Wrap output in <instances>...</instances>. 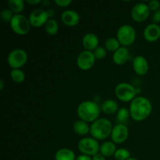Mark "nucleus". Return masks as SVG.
<instances>
[{
  "instance_id": "obj_1",
  "label": "nucleus",
  "mask_w": 160,
  "mask_h": 160,
  "mask_svg": "<svg viewBox=\"0 0 160 160\" xmlns=\"http://www.w3.org/2000/svg\"><path fill=\"white\" fill-rule=\"evenodd\" d=\"M130 113L134 121L141 122L148 118L152 110V106L149 100L144 96H138L130 105Z\"/></svg>"
},
{
  "instance_id": "obj_2",
  "label": "nucleus",
  "mask_w": 160,
  "mask_h": 160,
  "mask_svg": "<svg viewBox=\"0 0 160 160\" xmlns=\"http://www.w3.org/2000/svg\"><path fill=\"white\" fill-rule=\"evenodd\" d=\"M101 112V106L93 101L82 102L77 109V113L80 120L87 123H93L98 120Z\"/></svg>"
},
{
  "instance_id": "obj_3",
  "label": "nucleus",
  "mask_w": 160,
  "mask_h": 160,
  "mask_svg": "<svg viewBox=\"0 0 160 160\" xmlns=\"http://www.w3.org/2000/svg\"><path fill=\"white\" fill-rule=\"evenodd\" d=\"M113 128L110 120L106 118H98L90 126V134L97 141L105 140L111 135Z\"/></svg>"
},
{
  "instance_id": "obj_4",
  "label": "nucleus",
  "mask_w": 160,
  "mask_h": 160,
  "mask_svg": "<svg viewBox=\"0 0 160 160\" xmlns=\"http://www.w3.org/2000/svg\"><path fill=\"white\" fill-rule=\"evenodd\" d=\"M11 30L18 35H25L30 31L31 25L29 19L23 14H14L9 23Z\"/></svg>"
},
{
  "instance_id": "obj_5",
  "label": "nucleus",
  "mask_w": 160,
  "mask_h": 160,
  "mask_svg": "<svg viewBox=\"0 0 160 160\" xmlns=\"http://www.w3.org/2000/svg\"><path fill=\"white\" fill-rule=\"evenodd\" d=\"M115 95L121 102H131L136 98L137 89L132 84L128 83H120L115 88Z\"/></svg>"
},
{
  "instance_id": "obj_6",
  "label": "nucleus",
  "mask_w": 160,
  "mask_h": 160,
  "mask_svg": "<svg viewBox=\"0 0 160 160\" xmlns=\"http://www.w3.org/2000/svg\"><path fill=\"white\" fill-rule=\"evenodd\" d=\"M117 38L122 46H129L134 43L136 39L135 29L130 24L122 25L117 30Z\"/></svg>"
},
{
  "instance_id": "obj_7",
  "label": "nucleus",
  "mask_w": 160,
  "mask_h": 160,
  "mask_svg": "<svg viewBox=\"0 0 160 160\" xmlns=\"http://www.w3.org/2000/svg\"><path fill=\"white\" fill-rule=\"evenodd\" d=\"M78 150L82 154L89 156H94L99 153L100 145L98 141L94 138H83L78 144Z\"/></svg>"
},
{
  "instance_id": "obj_8",
  "label": "nucleus",
  "mask_w": 160,
  "mask_h": 160,
  "mask_svg": "<svg viewBox=\"0 0 160 160\" xmlns=\"http://www.w3.org/2000/svg\"><path fill=\"white\" fill-rule=\"evenodd\" d=\"M28 58V53L25 50L16 48L8 55L7 62L12 69H20L26 64Z\"/></svg>"
},
{
  "instance_id": "obj_9",
  "label": "nucleus",
  "mask_w": 160,
  "mask_h": 160,
  "mask_svg": "<svg viewBox=\"0 0 160 160\" xmlns=\"http://www.w3.org/2000/svg\"><path fill=\"white\" fill-rule=\"evenodd\" d=\"M148 6L144 2H139L134 5L131 11V16L133 20L138 23L145 21L150 15Z\"/></svg>"
},
{
  "instance_id": "obj_10",
  "label": "nucleus",
  "mask_w": 160,
  "mask_h": 160,
  "mask_svg": "<svg viewBox=\"0 0 160 160\" xmlns=\"http://www.w3.org/2000/svg\"><path fill=\"white\" fill-rule=\"evenodd\" d=\"M95 60L96 59H95L93 52L84 50L78 55V59H77V64L81 70H89L94 67Z\"/></svg>"
},
{
  "instance_id": "obj_11",
  "label": "nucleus",
  "mask_w": 160,
  "mask_h": 160,
  "mask_svg": "<svg viewBox=\"0 0 160 160\" xmlns=\"http://www.w3.org/2000/svg\"><path fill=\"white\" fill-rule=\"evenodd\" d=\"M49 17L48 11L42 9H37L30 13L28 19L31 26L34 28H41L43 25H45L47 21L50 19Z\"/></svg>"
},
{
  "instance_id": "obj_12",
  "label": "nucleus",
  "mask_w": 160,
  "mask_h": 160,
  "mask_svg": "<svg viewBox=\"0 0 160 160\" xmlns=\"http://www.w3.org/2000/svg\"><path fill=\"white\" fill-rule=\"evenodd\" d=\"M129 136V130L125 124L117 123L113 127L110 138L115 144H122L126 142Z\"/></svg>"
},
{
  "instance_id": "obj_13",
  "label": "nucleus",
  "mask_w": 160,
  "mask_h": 160,
  "mask_svg": "<svg viewBox=\"0 0 160 160\" xmlns=\"http://www.w3.org/2000/svg\"><path fill=\"white\" fill-rule=\"evenodd\" d=\"M132 66L134 72L139 76H144L146 74L149 69L148 61L142 56H135L132 61Z\"/></svg>"
},
{
  "instance_id": "obj_14",
  "label": "nucleus",
  "mask_w": 160,
  "mask_h": 160,
  "mask_svg": "<svg viewBox=\"0 0 160 160\" xmlns=\"http://www.w3.org/2000/svg\"><path fill=\"white\" fill-rule=\"evenodd\" d=\"M80 15L77 11L67 9L61 14V20L67 27H75L79 23Z\"/></svg>"
},
{
  "instance_id": "obj_15",
  "label": "nucleus",
  "mask_w": 160,
  "mask_h": 160,
  "mask_svg": "<svg viewBox=\"0 0 160 160\" xmlns=\"http://www.w3.org/2000/svg\"><path fill=\"white\" fill-rule=\"evenodd\" d=\"M143 36L147 42H156L160 38V27L156 23H150L144 30Z\"/></svg>"
},
{
  "instance_id": "obj_16",
  "label": "nucleus",
  "mask_w": 160,
  "mask_h": 160,
  "mask_svg": "<svg viewBox=\"0 0 160 160\" xmlns=\"http://www.w3.org/2000/svg\"><path fill=\"white\" fill-rule=\"evenodd\" d=\"M99 40L96 34L93 33H88L84 34L82 38V45L85 50L88 51H95L98 47Z\"/></svg>"
},
{
  "instance_id": "obj_17",
  "label": "nucleus",
  "mask_w": 160,
  "mask_h": 160,
  "mask_svg": "<svg viewBox=\"0 0 160 160\" xmlns=\"http://www.w3.org/2000/svg\"><path fill=\"white\" fill-rule=\"evenodd\" d=\"M129 59V51L127 47L121 46L113 53L112 60L117 65L122 66L126 63Z\"/></svg>"
},
{
  "instance_id": "obj_18",
  "label": "nucleus",
  "mask_w": 160,
  "mask_h": 160,
  "mask_svg": "<svg viewBox=\"0 0 160 160\" xmlns=\"http://www.w3.org/2000/svg\"><path fill=\"white\" fill-rule=\"evenodd\" d=\"M117 149V148L114 142H111V141H106L100 145L99 153L106 158L111 157V156H114Z\"/></svg>"
},
{
  "instance_id": "obj_19",
  "label": "nucleus",
  "mask_w": 160,
  "mask_h": 160,
  "mask_svg": "<svg viewBox=\"0 0 160 160\" xmlns=\"http://www.w3.org/2000/svg\"><path fill=\"white\" fill-rule=\"evenodd\" d=\"M101 110L108 115L116 113L119 110L118 103L112 99L105 100L101 105Z\"/></svg>"
},
{
  "instance_id": "obj_20",
  "label": "nucleus",
  "mask_w": 160,
  "mask_h": 160,
  "mask_svg": "<svg viewBox=\"0 0 160 160\" xmlns=\"http://www.w3.org/2000/svg\"><path fill=\"white\" fill-rule=\"evenodd\" d=\"M73 131L80 136L87 135L88 133H90V127H89L88 123L81 120L74 122L73 125Z\"/></svg>"
},
{
  "instance_id": "obj_21",
  "label": "nucleus",
  "mask_w": 160,
  "mask_h": 160,
  "mask_svg": "<svg viewBox=\"0 0 160 160\" xmlns=\"http://www.w3.org/2000/svg\"><path fill=\"white\" fill-rule=\"evenodd\" d=\"M76 158L74 152L67 148H60L55 154V160H76Z\"/></svg>"
},
{
  "instance_id": "obj_22",
  "label": "nucleus",
  "mask_w": 160,
  "mask_h": 160,
  "mask_svg": "<svg viewBox=\"0 0 160 160\" xmlns=\"http://www.w3.org/2000/svg\"><path fill=\"white\" fill-rule=\"evenodd\" d=\"M9 9L15 14H20L24 9V2L23 0H9L8 2Z\"/></svg>"
},
{
  "instance_id": "obj_23",
  "label": "nucleus",
  "mask_w": 160,
  "mask_h": 160,
  "mask_svg": "<svg viewBox=\"0 0 160 160\" xmlns=\"http://www.w3.org/2000/svg\"><path fill=\"white\" fill-rule=\"evenodd\" d=\"M45 31L49 35H55L59 31V23L55 19L50 18L45 25Z\"/></svg>"
},
{
  "instance_id": "obj_24",
  "label": "nucleus",
  "mask_w": 160,
  "mask_h": 160,
  "mask_svg": "<svg viewBox=\"0 0 160 160\" xmlns=\"http://www.w3.org/2000/svg\"><path fill=\"white\" fill-rule=\"evenodd\" d=\"M105 48L107 51L114 53L120 48V43L117 38H109L105 42Z\"/></svg>"
},
{
  "instance_id": "obj_25",
  "label": "nucleus",
  "mask_w": 160,
  "mask_h": 160,
  "mask_svg": "<svg viewBox=\"0 0 160 160\" xmlns=\"http://www.w3.org/2000/svg\"><path fill=\"white\" fill-rule=\"evenodd\" d=\"M10 78L15 83L20 84L24 81L26 76L24 72L20 69H12L10 71Z\"/></svg>"
},
{
  "instance_id": "obj_26",
  "label": "nucleus",
  "mask_w": 160,
  "mask_h": 160,
  "mask_svg": "<svg viewBox=\"0 0 160 160\" xmlns=\"http://www.w3.org/2000/svg\"><path fill=\"white\" fill-rule=\"evenodd\" d=\"M131 117L130 110L127 108H120L117 112V120L119 123L124 124Z\"/></svg>"
},
{
  "instance_id": "obj_27",
  "label": "nucleus",
  "mask_w": 160,
  "mask_h": 160,
  "mask_svg": "<svg viewBox=\"0 0 160 160\" xmlns=\"http://www.w3.org/2000/svg\"><path fill=\"white\" fill-rule=\"evenodd\" d=\"M116 160H128L131 158V152L129 150L124 148H117L114 154Z\"/></svg>"
},
{
  "instance_id": "obj_28",
  "label": "nucleus",
  "mask_w": 160,
  "mask_h": 160,
  "mask_svg": "<svg viewBox=\"0 0 160 160\" xmlns=\"http://www.w3.org/2000/svg\"><path fill=\"white\" fill-rule=\"evenodd\" d=\"M95 57L96 59H103L106 58V55H107V50L106 49L105 47L98 46L95 51L93 52Z\"/></svg>"
},
{
  "instance_id": "obj_29",
  "label": "nucleus",
  "mask_w": 160,
  "mask_h": 160,
  "mask_svg": "<svg viewBox=\"0 0 160 160\" xmlns=\"http://www.w3.org/2000/svg\"><path fill=\"white\" fill-rule=\"evenodd\" d=\"M13 12L9 9H4L1 12V18L6 23H10L11 20L13 17Z\"/></svg>"
},
{
  "instance_id": "obj_30",
  "label": "nucleus",
  "mask_w": 160,
  "mask_h": 160,
  "mask_svg": "<svg viewBox=\"0 0 160 160\" xmlns=\"http://www.w3.org/2000/svg\"><path fill=\"white\" fill-rule=\"evenodd\" d=\"M148 6L150 10L153 11V12H156V11L160 9V2L158 0H152L148 2Z\"/></svg>"
},
{
  "instance_id": "obj_31",
  "label": "nucleus",
  "mask_w": 160,
  "mask_h": 160,
  "mask_svg": "<svg viewBox=\"0 0 160 160\" xmlns=\"http://www.w3.org/2000/svg\"><path fill=\"white\" fill-rule=\"evenodd\" d=\"M54 2L59 7H67L71 4V0H55Z\"/></svg>"
},
{
  "instance_id": "obj_32",
  "label": "nucleus",
  "mask_w": 160,
  "mask_h": 160,
  "mask_svg": "<svg viewBox=\"0 0 160 160\" xmlns=\"http://www.w3.org/2000/svg\"><path fill=\"white\" fill-rule=\"evenodd\" d=\"M152 18L153 23H156L157 24V23H160V9L153 12Z\"/></svg>"
},
{
  "instance_id": "obj_33",
  "label": "nucleus",
  "mask_w": 160,
  "mask_h": 160,
  "mask_svg": "<svg viewBox=\"0 0 160 160\" xmlns=\"http://www.w3.org/2000/svg\"><path fill=\"white\" fill-rule=\"evenodd\" d=\"M76 160H92V158L91 156H88V155L81 154L80 156H77Z\"/></svg>"
},
{
  "instance_id": "obj_34",
  "label": "nucleus",
  "mask_w": 160,
  "mask_h": 160,
  "mask_svg": "<svg viewBox=\"0 0 160 160\" xmlns=\"http://www.w3.org/2000/svg\"><path fill=\"white\" fill-rule=\"evenodd\" d=\"M92 160H106V158L103 156L102 155L100 154V153H98V154L92 156Z\"/></svg>"
},
{
  "instance_id": "obj_35",
  "label": "nucleus",
  "mask_w": 160,
  "mask_h": 160,
  "mask_svg": "<svg viewBox=\"0 0 160 160\" xmlns=\"http://www.w3.org/2000/svg\"><path fill=\"white\" fill-rule=\"evenodd\" d=\"M26 2L30 5H37V4H39V3L42 2V0H27Z\"/></svg>"
},
{
  "instance_id": "obj_36",
  "label": "nucleus",
  "mask_w": 160,
  "mask_h": 160,
  "mask_svg": "<svg viewBox=\"0 0 160 160\" xmlns=\"http://www.w3.org/2000/svg\"><path fill=\"white\" fill-rule=\"evenodd\" d=\"M3 88H4V81L3 80H0V90L2 91L3 90Z\"/></svg>"
},
{
  "instance_id": "obj_37",
  "label": "nucleus",
  "mask_w": 160,
  "mask_h": 160,
  "mask_svg": "<svg viewBox=\"0 0 160 160\" xmlns=\"http://www.w3.org/2000/svg\"><path fill=\"white\" fill-rule=\"evenodd\" d=\"M128 160H138V159H134V158H132V157H131V158H130V159H128Z\"/></svg>"
}]
</instances>
